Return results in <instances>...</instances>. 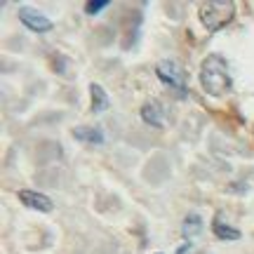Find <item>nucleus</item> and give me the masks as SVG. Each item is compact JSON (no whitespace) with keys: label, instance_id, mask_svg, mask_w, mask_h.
Segmentation results:
<instances>
[{"label":"nucleus","instance_id":"nucleus-1","mask_svg":"<svg viewBox=\"0 0 254 254\" xmlns=\"http://www.w3.org/2000/svg\"><path fill=\"white\" fill-rule=\"evenodd\" d=\"M200 85L212 97H224L226 92H231L233 80H231V71H228L226 59L221 55L205 57V62L200 66Z\"/></svg>","mask_w":254,"mask_h":254},{"label":"nucleus","instance_id":"nucleus-2","mask_svg":"<svg viewBox=\"0 0 254 254\" xmlns=\"http://www.w3.org/2000/svg\"><path fill=\"white\" fill-rule=\"evenodd\" d=\"M198 17L207 31H219L233 21L236 2L233 0H205L198 5Z\"/></svg>","mask_w":254,"mask_h":254},{"label":"nucleus","instance_id":"nucleus-3","mask_svg":"<svg viewBox=\"0 0 254 254\" xmlns=\"http://www.w3.org/2000/svg\"><path fill=\"white\" fill-rule=\"evenodd\" d=\"M155 73L165 82V87L177 92L179 97H186V73H184V68L179 64L170 62V59H163V62H158V66H155Z\"/></svg>","mask_w":254,"mask_h":254},{"label":"nucleus","instance_id":"nucleus-4","mask_svg":"<svg viewBox=\"0 0 254 254\" xmlns=\"http://www.w3.org/2000/svg\"><path fill=\"white\" fill-rule=\"evenodd\" d=\"M19 19L24 21V26H28L33 33H47V31H52V21L43 14V12H38L33 7H21L19 9Z\"/></svg>","mask_w":254,"mask_h":254},{"label":"nucleus","instance_id":"nucleus-5","mask_svg":"<svg viewBox=\"0 0 254 254\" xmlns=\"http://www.w3.org/2000/svg\"><path fill=\"white\" fill-rule=\"evenodd\" d=\"M141 118L151 127H165L167 125V109H165L163 101L148 99L144 106H141Z\"/></svg>","mask_w":254,"mask_h":254},{"label":"nucleus","instance_id":"nucleus-6","mask_svg":"<svg viewBox=\"0 0 254 254\" xmlns=\"http://www.w3.org/2000/svg\"><path fill=\"white\" fill-rule=\"evenodd\" d=\"M19 200L31 209H38V212H52V200L47 198L45 193H38V190H19Z\"/></svg>","mask_w":254,"mask_h":254},{"label":"nucleus","instance_id":"nucleus-7","mask_svg":"<svg viewBox=\"0 0 254 254\" xmlns=\"http://www.w3.org/2000/svg\"><path fill=\"white\" fill-rule=\"evenodd\" d=\"M90 94H92V113H104V111L111 106V101H109V97H106V92H104L101 85L92 82Z\"/></svg>","mask_w":254,"mask_h":254},{"label":"nucleus","instance_id":"nucleus-8","mask_svg":"<svg viewBox=\"0 0 254 254\" xmlns=\"http://www.w3.org/2000/svg\"><path fill=\"white\" fill-rule=\"evenodd\" d=\"M73 136L85 141V144H101L104 141V134H101L99 127H75Z\"/></svg>","mask_w":254,"mask_h":254},{"label":"nucleus","instance_id":"nucleus-9","mask_svg":"<svg viewBox=\"0 0 254 254\" xmlns=\"http://www.w3.org/2000/svg\"><path fill=\"white\" fill-rule=\"evenodd\" d=\"M212 231H214V236L221 238V240H238V238H240V231L226 226L224 219H221V214H217V219L212 221Z\"/></svg>","mask_w":254,"mask_h":254},{"label":"nucleus","instance_id":"nucleus-10","mask_svg":"<svg viewBox=\"0 0 254 254\" xmlns=\"http://www.w3.org/2000/svg\"><path fill=\"white\" fill-rule=\"evenodd\" d=\"M182 233L184 238H198L202 233V219L200 214H189V217L184 219V226H182Z\"/></svg>","mask_w":254,"mask_h":254},{"label":"nucleus","instance_id":"nucleus-11","mask_svg":"<svg viewBox=\"0 0 254 254\" xmlns=\"http://www.w3.org/2000/svg\"><path fill=\"white\" fill-rule=\"evenodd\" d=\"M106 7H109L106 0H92V2L85 5V12H87V14H97V12H101V9H106Z\"/></svg>","mask_w":254,"mask_h":254},{"label":"nucleus","instance_id":"nucleus-12","mask_svg":"<svg viewBox=\"0 0 254 254\" xmlns=\"http://www.w3.org/2000/svg\"><path fill=\"white\" fill-rule=\"evenodd\" d=\"M186 250H189V245H184V247H182V250H179V252H177V254H184V252H186Z\"/></svg>","mask_w":254,"mask_h":254}]
</instances>
